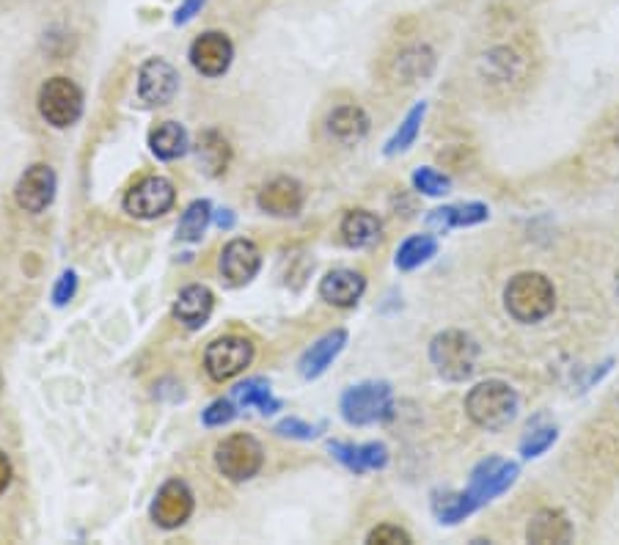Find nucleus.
<instances>
[{"label": "nucleus", "instance_id": "obj_24", "mask_svg": "<svg viewBox=\"0 0 619 545\" xmlns=\"http://www.w3.org/2000/svg\"><path fill=\"white\" fill-rule=\"evenodd\" d=\"M435 69V53L427 45H408L397 53L391 64V75L399 84H419L430 78Z\"/></svg>", "mask_w": 619, "mask_h": 545}, {"label": "nucleus", "instance_id": "obj_17", "mask_svg": "<svg viewBox=\"0 0 619 545\" xmlns=\"http://www.w3.org/2000/svg\"><path fill=\"white\" fill-rule=\"evenodd\" d=\"M262 267V254L251 240H232L221 254L223 279L232 287H245Z\"/></svg>", "mask_w": 619, "mask_h": 545}, {"label": "nucleus", "instance_id": "obj_15", "mask_svg": "<svg viewBox=\"0 0 619 545\" xmlns=\"http://www.w3.org/2000/svg\"><path fill=\"white\" fill-rule=\"evenodd\" d=\"M179 73L163 58H150L139 73V94L146 105L161 108L177 97Z\"/></svg>", "mask_w": 619, "mask_h": 545}, {"label": "nucleus", "instance_id": "obj_22", "mask_svg": "<svg viewBox=\"0 0 619 545\" xmlns=\"http://www.w3.org/2000/svg\"><path fill=\"white\" fill-rule=\"evenodd\" d=\"M212 309H215V296L210 287L190 285L179 292L177 303H174V318L188 331H199L212 318Z\"/></svg>", "mask_w": 619, "mask_h": 545}, {"label": "nucleus", "instance_id": "obj_19", "mask_svg": "<svg viewBox=\"0 0 619 545\" xmlns=\"http://www.w3.org/2000/svg\"><path fill=\"white\" fill-rule=\"evenodd\" d=\"M328 452L342 463L344 468H350L353 474H366V471H380L388 466V449L386 444H344V441H331Z\"/></svg>", "mask_w": 619, "mask_h": 545}, {"label": "nucleus", "instance_id": "obj_4", "mask_svg": "<svg viewBox=\"0 0 619 545\" xmlns=\"http://www.w3.org/2000/svg\"><path fill=\"white\" fill-rule=\"evenodd\" d=\"M430 362L443 380L463 383L474 375L479 362V345L465 331H443L430 342Z\"/></svg>", "mask_w": 619, "mask_h": 545}, {"label": "nucleus", "instance_id": "obj_25", "mask_svg": "<svg viewBox=\"0 0 619 545\" xmlns=\"http://www.w3.org/2000/svg\"><path fill=\"white\" fill-rule=\"evenodd\" d=\"M490 218V210L482 201H468V204H452V207H441V210H432L427 215V223H430L435 232H449V229H460V226H476V223H485Z\"/></svg>", "mask_w": 619, "mask_h": 545}, {"label": "nucleus", "instance_id": "obj_16", "mask_svg": "<svg viewBox=\"0 0 619 545\" xmlns=\"http://www.w3.org/2000/svg\"><path fill=\"white\" fill-rule=\"evenodd\" d=\"M256 204L262 212L273 218H295L306 204V190L298 179L276 177L267 182L256 196Z\"/></svg>", "mask_w": 619, "mask_h": 545}, {"label": "nucleus", "instance_id": "obj_6", "mask_svg": "<svg viewBox=\"0 0 619 545\" xmlns=\"http://www.w3.org/2000/svg\"><path fill=\"white\" fill-rule=\"evenodd\" d=\"M265 463V449L259 441L248 433H234L226 441H221L215 449V466L232 482H248L262 471Z\"/></svg>", "mask_w": 619, "mask_h": 545}, {"label": "nucleus", "instance_id": "obj_14", "mask_svg": "<svg viewBox=\"0 0 619 545\" xmlns=\"http://www.w3.org/2000/svg\"><path fill=\"white\" fill-rule=\"evenodd\" d=\"M58 179L56 171L45 163H36V166L25 168V174L20 177L18 188H14V199H18L20 210L25 212H45L47 207L56 199Z\"/></svg>", "mask_w": 619, "mask_h": 545}, {"label": "nucleus", "instance_id": "obj_7", "mask_svg": "<svg viewBox=\"0 0 619 545\" xmlns=\"http://www.w3.org/2000/svg\"><path fill=\"white\" fill-rule=\"evenodd\" d=\"M40 113L53 127H73L84 116V91L69 78H51L40 89Z\"/></svg>", "mask_w": 619, "mask_h": 545}, {"label": "nucleus", "instance_id": "obj_43", "mask_svg": "<svg viewBox=\"0 0 619 545\" xmlns=\"http://www.w3.org/2000/svg\"><path fill=\"white\" fill-rule=\"evenodd\" d=\"M617 292H619V276H617Z\"/></svg>", "mask_w": 619, "mask_h": 545}, {"label": "nucleus", "instance_id": "obj_37", "mask_svg": "<svg viewBox=\"0 0 619 545\" xmlns=\"http://www.w3.org/2000/svg\"><path fill=\"white\" fill-rule=\"evenodd\" d=\"M234 416H237V408H234L232 400H215L207 408L201 419H205L207 427H223V424L232 422Z\"/></svg>", "mask_w": 619, "mask_h": 545}, {"label": "nucleus", "instance_id": "obj_41", "mask_svg": "<svg viewBox=\"0 0 619 545\" xmlns=\"http://www.w3.org/2000/svg\"><path fill=\"white\" fill-rule=\"evenodd\" d=\"M12 477H14L12 460L7 457V452L0 449V496L9 490V485H12Z\"/></svg>", "mask_w": 619, "mask_h": 545}, {"label": "nucleus", "instance_id": "obj_20", "mask_svg": "<svg viewBox=\"0 0 619 545\" xmlns=\"http://www.w3.org/2000/svg\"><path fill=\"white\" fill-rule=\"evenodd\" d=\"M573 534L575 529L570 518L562 510H553V507L537 510L529 518V526H526V540L537 545H564L573 540Z\"/></svg>", "mask_w": 619, "mask_h": 545}, {"label": "nucleus", "instance_id": "obj_33", "mask_svg": "<svg viewBox=\"0 0 619 545\" xmlns=\"http://www.w3.org/2000/svg\"><path fill=\"white\" fill-rule=\"evenodd\" d=\"M234 397H237L245 408H259V413H265V416L281 411V400H276L270 391V386L259 378L240 383L237 389H234Z\"/></svg>", "mask_w": 619, "mask_h": 545}, {"label": "nucleus", "instance_id": "obj_40", "mask_svg": "<svg viewBox=\"0 0 619 545\" xmlns=\"http://www.w3.org/2000/svg\"><path fill=\"white\" fill-rule=\"evenodd\" d=\"M207 0H185L183 7L177 9V14H174V23L177 25H185V23H190V20L196 18V14L201 12V7H205Z\"/></svg>", "mask_w": 619, "mask_h": 545}, {"label": "nucleus", "instance_id": "obj_38", "mask_svg": "<svg viewBox=\"0 0 619 545\" xmlns=\"http://www.w3.org/2000/svg\"><path fill=\"white\" fill-rule=\"evenodd\" d=\"M369 543H380V545H408L410 543V534L405 529L391 526V523H383V526L372 529L369 532Z\"/></svg>", "mask_w": 619, "mask_h": 545}, {"label": "nucleus", "instance_id": "obj_21", "mask_svg": "<svg viewBox=\"0 0 619 545\" xmlns=\"http://www.w3.org/2000/svg\"><path fill=\"white\" fill-rule=\"evenodd\" d=\"M344 345H347V331L344 329L328 331L325 336H320V340H317L314 345H311L309 351L300 356V364H298L300 375H303L306 380L320 378V375L325 372L333 362H336L339 353L344 351Z\"/></svg>", "mask_w": 619, "mask_h": 545}, {"label": "nucleus", "instance_id": "obj_8", "mask_svg": "<svg viewBox=\"0 0 619 545\" xmlns=\"http://www.w3.org/2000/svg\"><path fill=\"white\" fill-rule=\"evenodd\" d=\"M518 463L504 460V457H485V460L476 463V468L471 471L465 493H468V499L474 501L476 510H479V507L490 504L493 499L507 493L515 485V479H518Z\"/></svg>", "mask_w": 619, "mask_h": 545}, {"label": "nucleus", "instance_id": "obj_1", "mask_svg": "<svg viewBox=\"0 0 619 545\" xmlns=\"http://www.w3.org/2000/svg\"><path fill=\"white\" fill-rule=\"evenodd\" d=\"M504 309L520 325H534L551 318L556 309V290L545 272L526 270L512 276L504 290Z\"/></svg>", "mask_w": 619, "mask_h": 545}, {"label": "nucleus", "instance_id": "obj_10", "mask_svg": "<svg viewBox=\"0 0 619 545\" xmlns=\"http://www.w3.org/2000/svg\"><path fill=\"white\" fill-rule=\"evenodd\" d=\"M177 201V190L166 177H144L124 196V210L139 221H155L166 215Z\"/></svg>", "mask_w": 619, "mask_h": 545}, {"label": "nucleus", "instance_id": "obj_5", "mask_svg": "<svg viewBox=\"0 0 619 545\" xmlns=\"http://www.w3.org/2000/svg\"><path fill=\"white\" fill-rule=\"evenodd\" d=\"M342 416L353 427H366V424L386 422L394 413V391L383 380H366V383L350 386L342 394Z\"/></svg>", "mask_w": 619, "mask_h": 545}, {"label": "nucleus", "instance_id": "obj_30", "mask_svg": "<svg viewBox=\"0 0 619 545\" xmlns=\"http://www.w3.org/2000/svg\"><path fill=\"white\" fill-rule=\"evenodd\" d=\"M471 512H476V504L468 499L465 490H460V493L432 496V515H435L441 523H446V526H454V523L465 521Z\"/></svg>", "mask_w": 619, "mask_h": 545}, {"label": "nucleus", "instance_id": "obj_3", "mask_svg": "<svg viewBox=\"0 0 619 545\" xmlns=\"http://www.w3.org/2000/svg\"><path fill=\"white\" fill-rule=\"evenodd\" d=\"M479 80L490 91L512 97L515 91L526 89L531 80V53L515 45H493L479 58Z\"/></svg>", "mask_w": 619, "mask_h": 545}, {"label": "nucleus", "instance_id": "obj_44", "mask_svg": "<svg viewBox=\"0 0 619 545\" xmlns=\"http://www.w3.org/2000/svg\"><path fill=\"white\" fill-rule=\"evenodd\" d=\"M0 389H3V378H0Z\"/></svg>", "mask_w": 619, "mask_h": 545}, {"label": "nucleus", "instance_id": "obj_12", "mask_svg": "<svg viewBox=\"0 0 619 545\" xmlns=\"http://www.w3.org/2000/svg\"><path fill=\"white\" fill-rule=\"evenodd\" d=\"M232 58L234 45L221 31H207V34L196 36V42L190 45V64L205 78H221L232 67Z\"/></svg>", "mask_w": 619, "mask_h": 545}, {"label": "nucleus", "instance_id": "obj_18", "mask_svg": "<svg viewBox=\"0 0 619 545\" xmlns=\"http://www.w3.org/2000/svg\"><path fill=\"white\" fill-rule=\"evenodd\" d=\"M364 292L366 279L350 267H336L320 281V298L336 309H353L364 298Z\"/></svg>", "mask_w": 619, "mask_h": 545}, {"label": "nucleus", "instance_id": "obj_32", "mask_svg": "<svg viewBox=\"0 0 619 545\" xmlns=\"http://www.w3.org/2000/svg\"><path fill=\"white\" fill-rule=\"evenodd\" d=\"M210 221H212L210 201H205V199L194 201V204L183 212V218H179L177 237L183 240V243H199V240L205 237Z\"/></svg>", "mask_w": 619, "mask_h": 545}, {"label": "nucleus", "instance_id": "obj_2", "mask_svg": "<svg viewBox=\"0 0 619 545\" xmlns=\"http://www.w3.org/2000/svg\"><path fill=\"white\" fill-rule=\"evenodd\" d=\"M520 397L504 380H482L465 397V413L476 427L487 433H501L518 419Z\"/></svg>", "mask_w": 619, "mask_h": 545}, {"label": "nucleus", "instance_id": "obj_23", "mask_svg": "<svg viewBox=\"0 0 619 545\" xmlns=\"http://www.w3.org/2000/svg\"><path fill=\"white\" fill-rule=\"evenodd\" d=\"M369 116L364 108L358 105H339L336 111H331V116L325 119V130L336 144L355 146L369 135Z\"/></svg>", "mask_w": 619, "mask_h": 545}, {"label": "nucleus", "instance_id": "obj_9", "mask_svg": "<svg viewBox=\"0 0 619 545\" xmlns=\"http://www.w3.org/2000/svg\"><path fill=\"white\" fill-rule=\"evenodd\" d=\"M251 362H254V345L245 336H221V340L210 342L205 353L207 375L218 383L243 375Z\"/></svg>", "mask_w": 619, "mask_h": 545}, {"label": "nucleus", "instance_id": "obj_35", "mask_svg": "<svg viewBox=\"0 0 619 545\" xmlns=\"http://www.w3.org/2000/svg\"><path fill=\"white\" fill-rule=\"evenodd\" d=\"M413 188L424 196H446L452 190V179L438 171V168L424 166L413 171Z\"/></svg>", "mask_w": 619, "mask_h": 545}, {"label": "nucleus", "instance_id": "obj_26", "mask_svg": "<svg viewBox=\"0 0 619 545\" xmlns=\"http://www.w3.org/2000/svg\"><path fill=\"white\" fill-rule=\"evenodd\" d=\"M342 240L350 245V248H369L380 240L383 223L375 212L369 210H350L347 215L342 218Z\"/></svg>", "mask_w": 619, "mask_h": 545}, {"label": "nucleus", "instance_id": "obj_36", "mask_svg": "<svg viewBox=\"0 0 619 545\" xmlns=\"http://www.w3.org/2000/svg\"><path fill=\"white\" fill-rule=\"evenodd\" d=\"M322 433V424H309L300 422V419H284L276 424V435L281 438H295V441H314Z\"/></svg>", "mask_w": 619, "mask_h": 545}, {"label": "nucleus", "instance_id": "obj_11", "mask_svg": "<svg viewBox=\"0 0 619 545\" xmlns=\"http://www.w3.org/2000/svg\"><path fill=\"white\" fill-rule=\"evenodd\" d=\"M194 490L183 479H168L152 501V521L161 529H179L194 515Z\"/></svg>", "mask_w": 619, "mask_h": 545}, {"label": "nucleus", "instance_id": "obj_34", "mask_svg": "<svg viewBox=\"0 0 619 545\" xmlns=\"http://www.w3.org/2000/svg\"><path fill=\"white\" fill-rule=\"evenodd\" d=\"M556 438H559V430L551 427V424H548V427H529L526 438L520 441V455H523L526 460L545 455V452L556 444Z\"/></svg>", "mask_w": 619, "mask_h": 545}, {"label": "nucleus", "instance_id": "obj_42", "mask_svg": "<svg viewBox=\"0 0 619 545\" xmlns=\"http://www.w3.org/2000/svg\"><path fill=\"white\" fill-rule=\"evenodd\" d=\"M232 223H234V215L229 210H223L221 215H218V226L221 229H232Z\"/></svg>", "mask_w": 619, "mask_h": 545}, {"label": "nucleus", "instance_id": "obj_27", "mask_svg": "<svg viewBox=\"0 0 619 545\" xmlns=\"http://www.w3.org/2000/svg\"><path fill=\"white\" fill-rule=\"evenodd\" d=\"M152 155L161 160H177L188 152V133L179 122H163L150 133Z\"/></svg>", "mask_w": 619, "mask_h": 545}, {"label": "nucleus", "instance_id": "obj_29", "mask_svg": "<svg viewBox=\"0 0 619 545\" xmlns=\"http://www.w3.org/2000/svg\"><path fill=\"white\" fill-rule=\"evenodd\" d=\"M229 160H232V149H229L226 138H223L221 133L210 130V133L201 135L199 163H201V168L210 174V177H221V174L226 171Z\"/></svg>", "mask_w": 619, "mask_h": 545}, {"label": "nucleus", "instance_id": "obj_13", "mask_svg": "<svg viewBox=\"0 0 619 545\" xmlns=\"http://www.w3.org/2000/svg\"><path fill=\"white\" fill-rule=\"evenodd\" d=\"M586 157L592 166L608 177H619V108L597 122L586 141Z\"/></svg>", "mask_w": 619, "mask_h": 545}, {"label": "nucleus", "instance_id": "obj_39", "mask_svg": "<svg viewBox=\"0 0 619 545\" xmlns=\"http://www.w3.org/2000/svg\"><path fill=\"white\" fill-rule=\"evenodd\" d=\"M75 292H78V272L64 270L62 279L53 287V303H56V307H67L75 298Z\"/></svg>", "mask_w": 619, "mask_h": 545}, {"label": "nucleus", "instance_id": "obj_31", "mask_svg": "<svg viewBox=\"0 0 619 545\" xmlns=\"http://www.w3.org/2000/svg\"><path fill=\"white\" fill-rule=\"evenodd\" d=\"M424 113H427V105L424 102H419V105H413L408 111V116L402 119V124H399L397 133L388 138L386 144V155L394 157V155H402V152H408L410 146L416 144V138H419L421 133V122H424Z\"/></svg>", "mask_w": 619, "mask_h": 545}, {"label": "nucleus", "instance_id": "obj_28", "mask_svg": "<svg viewBox=\"0 0 619 545\" xmlns=\"http://www.w3.org/2000/svg\"><path fill=\"white\" fill-rule=\"evenodd\" d=\"M435 254H438L435 234H413V237H408L402 245H399L394 265H397L399 270L408 272L416 270V267L427 265Z\"/></svg>", "mask_w": 619, "mask_h": 545}]
</instances>
